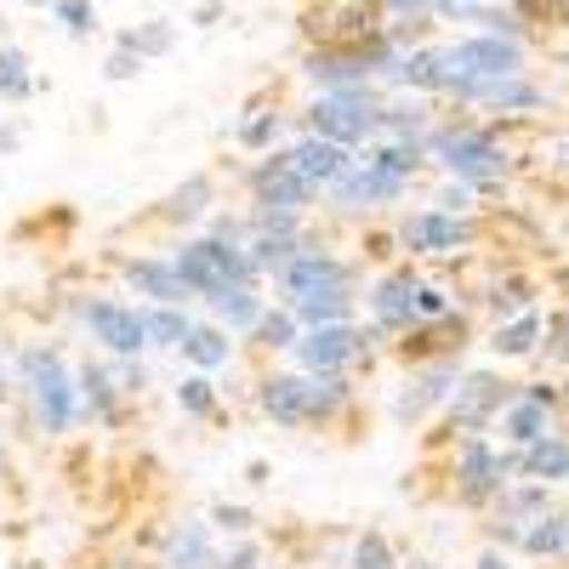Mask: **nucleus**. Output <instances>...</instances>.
I'll use <instances>...</instances> for the list:
<instances>
[{
    "label": "nucleus",
    "instance_id": "nucleus-1",
    "mask_svg": "<svg viewBox=\"0 0 569 569\" xmlns=\"http://www.w3.org/2000/svg\"><path fill=\"white\" fill-rule=\"evenodd\" d=\"M12 370H18V388H23V399H29V410H34L40 433H46V439L74 433V427H80V370H74L58 348H46V342L18 348Z\"/></svg>",
    "mask_w": 569,
    "mask_h": 569
},
{
    "label": "nucleus",
    "instance_id": "nucleus-2",
    "mask_svg": "<svg viewBox=\"0 0 569 569\" xmlns=\"http://www.w3.org/2000/svg\"><path fill=\"white\" fill-rule=\"evenodd\" d=\"M427 160L461 182H472L479 194H501L512 177V154L501 149V131L479 126V120H439L427 131Z\"/></svg>",
    "mask_w": 569,
    "mask_h": 569
},
{
    "label": "nucleus",
    "instance_id": "nucleus-3",
    "mask_svg": "<svg viewBox=\"0 0 569 569\" xmlns=\"http://www.w3.org/2000/svg\"><path fill=\"white\" fill-rule=\"evenodd\" d=\"M382 86L359 80V86H337V91H313L308 109L297 114V131H319L337 137L348 149H365L370 137H382Z\"/></svg>",
    "mask_w": 569,
    "mask_h": 569
},
{
    "label": "nucleus",
    "instance_id": "nucleus-4",
    "mask_svg": "<svg viewBox=\"0 0 569 569\" xmlns=\"http://www.w3.org/2000/svg\"><path fill=\"white\" fill-rule=\"evenodd\" d=\"M518 479V450L496 445L490 433H467L450 445V496L467 512L496 507V496Z\"/></svg>",
    "mask_w": 569,
    "mask_h": 569
},
{
    "label": "nucleus",
    "instance_id": "nucleus-5",
    "mask_svg": "<svg viewBox=\"0 0 569 569\" xmlns=\"http://www.w3.org/2000/svg\"><path fill=\"white\" fill-rule=\"evenodd\" d=\"M399 251L416 262H461L485 246V222L472 211H445V206H421L399 217Z\"/></svg>",
    "mask_w": 569,
    "mask_h": 569
},
{
    "label": "nucleus",
    "instance_id": "nucleus-6",
    "mask_svg": "<svg viewBox=\"0 0 569 569\" xmlns=\"http://www.w3.org/2000/svg\"><path fill=\"white\" fill-rule=\"evenodd\" d=\"M376 342H388L376 325L365 330L353 319H337V325H308L284 359H291L297 370H313V376H348V370L376 365Z\"/></svg>",
    "mask_w": 569,
    "mask_h": 569
},
{
    "label": "nucleus",
    "instance_id": "nucleus-7",
    "mask_svg": "<svg viewBox=\"0 0 569 569\" xmlns=\"http://www.w3.org/2000/svg\"><path fill=\"white\" fill-rule=\"evenodd\" d=\"M171 257H177V273L188 279V291H194V302H206L211 291H222V284L262 279L246 240H222V233H194V240H182Z\"/></svg>",
    "mask_w": 569,
    "mask_h": 569
},
{
    "label": "nucleus",
    "instance_id": "nucleus-8",
    "mask_svg": "<svg viewBox=\"0 0 569 569\" xmlns=\"http://www.w3.org/2000/svg\"><path fill=\"white\" fill-rule=\"evenodd\" d=\"M410 188H416V177L388 171V166L353 154V166L325 188V211H337V217H376V211L410 200Z\"/></svg>",
    "mask_w": 569,
    "mask_h": 569
},
{
    "label": "nucleus",
    "instance_id": "nucleus-9",
    "mask_svg": "<svg viewBox=\"0 0 569 569\" xmlns=\"http://www.w3.org/2000/svg\"><path fill=\"white\" fill-rule=\"evenodd\" d=\"M518 393V382H507L501 370H461V382L445 405V427H439V439H467V433H490L496 416L507 410V399Z\"/></svg>",
    "mask_w": 569,
    "mask_h": 569
},
{
    "label": "nucleus",
    "instance_id": "nucleus-10",
    "mask_svg": "<svg viewBox=\"0 0 569 569\" xmlns=\"http://www.w3.org/2000/svg\"><path fill=\"white\" fill-rule=\"evenodd\" d=\"M279 302H297V297H330V291H359V262L342 251H325L319 240L302 246L279 273Z\"/></svg>",
    "mask_w": 569,
    "mask_h": 569
},
{
    "label": "nucleus",
    "instance_id": "nucleus-11",
    "mask_svg": "<svg viewBox=\"0 0 569 569\" xmlns=\"http://www.w3.org/2000/svg\"><path fill=\"white\" fill-rule=\"evenodd\" d=\"M461 353H445V359H421V365H410L405 370V382H399V393H393V421L399 427H421L433 410H445L450 405V393H456V382H461Z\"/></svg>",
    "mask_w": 569,
    "mask_h": 569
},
{
    "label": "nucleus",
    "instance_id": "nucleus-12",
    "mask_svg": "<svg viewBox=\"0 0 569 569\" xmlns=\"http://www.w3.org/2000/svg\"><path fill=\"white\" fill-rule=\"evenodd\" d=\"M86 337L98 342L109 359H137L149 353V325H142V308L120 302V297H80L74 302Z\"/></svg>",
    "mask_w": 569,
    "mask_h": 569
},
{
    "label": "nucleus",
    "instance_id": "nucleus-13",
    "mask_svg": "<svg viewBox=\"0 0 569 569\" xmlns=\"http://www.w3.org/2000/svg\"><path fill=\"white\" fill-rule=\"evenodd\" d=\"M445 52H450L456 86H461V80H490V74H518V69H530L525 34H496V29H472V34L450 40ZM456 86H450V91H456Z\"/></svg>",
    "mask_w": 569,
    "mask_h": 569
},
{
    "label": "nucleus",
    "instance_id": "nucleus-14",
    "mask_svg": "<svg viewBox=\"0 0 569 569\" xmlns=\"http://www.w3.org/2000/svg\"><path fill=\"white\" fill-rule=\"evenodd\" d=\"M416 291H421V273H416V257H399L388 262L382 273H376L365 284V308H370V325L382 330V337H405V330L416 325Z\"/></svg>",
    "mask_w": 569,
    "mask_h": 569
},
{
    "label": "nucleus",
    "instance_id": "nucleus-15",
    "mask_svg": "<svg viewBox=\"0 0 569 569\" xmlns=\"http://www.w3.org/2000/svg\"><path fill=\"white\" fill-rule=\"evenodd\" d=\"M246 194H251V206L313 211V206L325 200V188H313V182L291 166V154H284V149H268V154H257V160L246 166Z\"/></svg>",
    "mask_w": 569,
    "mask_h": 569
},
{
    "label": "nucleus",
    "instance_id": "nucleus-16",
    "mask_svg": "<svg viewBox=\"0 0 569 569\" xmlns=\"http://www.w3.org/2000/svg\"><path fill=\"white\" fill-rule=\"evenodd\" d=\"M450 98L456 103H472V109H490V114H541V109H552V91L536 86L530 69L490 74V80H461Z\"/></svg>",
    "mask_w": 569,
    "mask_h": 569
},
{
    "label": "nucleus",
    "instance_id": "nucleus-17",
    "mask_svg": "<svg viewBox=\"0 0 569 569\" xmlns=\"http://www.w3.org/2000/svg\"><path fill=\"white\" fill-rule=\"evenodd\" d=\"M257 405L273 427H284V433H308L313 427V376L308 370H268L257 382Z\"/></svg>",
    "mask_w": 569,
    "mask_h": 569
},
{
    "label": "nucleus",
    "instance_id": "nucleus-18",
    "mask_svg": "<svg viewBox=\"0 0 569 569\" xmlns=\"http://www.w3.org/2000/svg\"><path fill=\"white\" fill-rule=\"evenodd\" d=\"M382 86H393V91H421V98H450V86H456L450 52H445V46H421V40H410L405 52H399V63L388 69Z\"/></svg>",
    "mask_w": 569,
    "mask_h": 569
},
{
    "label": "nucleus",
    "instance_id": "nucleus-19",
    "mask_svg": "<svg viewBox=\"0 0 569 569\" xmlns=\"http://www.w3.org/2000/svg\"><path fill=\"white\" fill-rule=\"evenodd\" d=\"M472 337V319L467 313H439V319H416L405 337H393V353L399 365H421V359H445V353H461Z\"/></svg>",
    "mask_w": 569,
    "mask_h": 569
},
{
    "label": "nucleus",
    "instance_id": "nucleus-20",
    "mask_svg": "<svg viewBox=\"0 0 569 569\" xmlns=\"http://www.w3.org/2000/svg\"><path fill=\"white\" fill-rule=\"evenodd\" d=\"M126 388H120V376L114 365L103 359H86L80 365V421H98V427H120L126 421Z\"/></svg>",
    "mask_w": 569,
    "mask_h": 569
},
{
    "label": "nucleus",
    "instance_id": "nucleus-21",
    "mask_svg": "<svg viewBox=\"0 0 569 569\" xmlns=\"http://www.w3.org/2000/svg\"><path fill=\"white\" fill-rule=\"evenodd\" d=\"M217 525L211 518H182L166 536V552H160V569H217L222 563V547H217Z\"/></svg>",
    "mask_w": 569,
    "mask_h": 569
},
{
    "label": "nucleus",
    "instance_id": "nucleus-22",
    "mask_svg": "<svg viewBox=\"0 0 569 569\" xmlns=\"http://www.w3.org/2000/svg\"><path fill=\"white\" fill-rule=\"evenodd\" d=\"M284 154H291V166H297L313 188H330V182L353 166L359 149H348V142H337V137H319V131H297V142H291Z\"/></svg>",
    "mask_w": 569,
    "mask_h": 569
},
{
    "label": "nucleus",
    "instance_id": "nucleus-23",
    "mask_svg": "<svg viewBox=\"0 0 569 569\" xmlns=\"http://www.w3.org/2000/svg\"><path fill=\"white\" fill-rule=\"evenodd\" d=\"M120 273H126L131 291L149 297V302H194L188 279L177 273V257H126Z\"/></svg>",
    "mask_w": 569,
    "mask_h": 569
},
{
    "label": "nucleus",
    "instance_id": "nucleus-24",
    "mask_svg": "<svg viewBox=\"0 0 569 569\" xmlns=\"http://www.w3.org/2000/svg\"><path fill=\"white\" fill-rule=\"evenodd\" d=\"M262 308H268V297H262V279L222 284V291H211V297H206V313H211L217 325H228L233 337H251V325L262 319Z\"/></svg>",
    "mask_w": 569,
    "mask_h": 569
},
{
    "label": "nucleus",
    "instance_id": "nucleus-25",
    "mask_svg": "<svg viewBox=\"0 0 569 569\" xmlns=\"http://www.w3.org/2000/svg\"><path fill=\"white\" fill-rule=\"evenodd\" d=\"M541 342H547V313L541 308H525V313H512V319H496L485 348L496 359H536Z\"/></svg>",
    "mask_w": 569,
    "mask_h": 569
},
{
    "label": "nucleus",
    "instance_id": "nucleus-26",
    "mask_svg": "<svg viewBox=\"0 0 569 569\" xmlns=\"http://www.w3.org/2000/svg\"><path fill=\"white\" fill-rule=\"evenodd\" d=\"M211 206H217V177L211 171H194V177H182L171 194L160 200V222L166 228H188V222H200V217H211Z\"/></svg>",
    "mask_w": 569,
    "mask_h": 569
},
{
    "label": "nucleus",
    "instance_id": "nucleus-27",
    "mask_svg": "<svg viewBox=\"0 0 569 569\" xmlns=\"http://www.w3.org/2000/svg\"><path fill=\"white\" fill-rule=\"evenodd\" d=\"M496 433H501V445H507V450L536 445L541 433H552V405H541V399H530V393H512V399H507V410L496 416Z\"/></svg>",
    "mask_w": 569,
    "mask_h": 569
},
{
    "label": "nucleus",
    "instance_id": "nucleus-28",
    "mask_svg": "<svg viewBox=\"0 0 569 569\" xmlns=\"http://www.w3.org/2000/svg\"><path fill=\"white\" fill-rule=\"evenodd\" d=\"M518 558H530V563H558L569 558V525H563V512L547 507L536 518H525L518 525Z\"/></svg>",
    "mask_w": 569,
    "mask_h": 569
},
{
    "label": "nucleus",
    "instance_id": "nucleus-29",
    "mask_svg": "<svg viewBox=\"0 0 569 569\" xmlns=\"http://www.w3.org/2000/svg\"><path fill=\"white\" fill-rule=\"evenodd\" d=\"M297 114H284L279 103H268V98H257V103H246V114L233 120V142H240L246 154H268V149H279V137H284V126H291Z\"/></svg>",
    "mask_w": 569,
    "mask_h": 569
},
{
    "label": "nucleus",
    "instance_id": "nucleus-30",
    "mask_svg": "<svg viewBox=\"0 0 569 569\" xmlns=\"http://www.w3.org/2000/svg\"><path fill=\"white\" fill-rule=\"evenodd\" d=\"M188 359V370H228L233 365V330L217 325V319H194V330H188V342L177 348Z\"/></svg>",
    "mask_w": 569,
    "mask_h": 569
},
{
    "label": "nucleus",
    "instance_id": "nucleus-31",
    "mask_svg": "<svg viewBox=\"0 0 569 569\" xmlns=\"http://www.w3.org/2000/svg\"><path fill=\"white\" fill-rule=\"evenodd\" d=\"M518 479H541V485H569V439L541 433L536 445L518 450Z\"/></svg>",
    "mask_w": 569,
    "mask_h": 569
},
{
    "label": "nucleus",
    "instance_id": "nucleus-32",
    "mask_svg": "<svg viewBox=\"0 0 569 569\" xmlns=\"http://www.w3.org/2000/svg\"><path fill=\"white\" fill-rule=\"evenodd\" d=\"M302 246H313V233H291V228H246V251L262 268V279H273Z\"/></svg>",
    "mask_w": 569,
    "mask_h": 569
},
{
    "label": "nucleus",
    "instance_id": "nucleus-33",
    "mask_svg": "<svg viewBox=\"0 0 569 569\" xmlns=\"http://www.w3.org/2000/svg\"><path fill=\"white\" fill-rule=\"evenodd\" d=\"M536 297H541V284H536L525 268H501V273L485 284V313H490V319H512V313L536 308Z\"/></svg>",
    "mask_w": 569,
    "mask_h": 569
},
{
    "label": "nucleus",
    "instance_id": "nucleus-34",
    "mask_svg": "<svg viewBox=\"0 0 569 569\" xmlns=\"http://www.w3.org/2000/svg\"><path fill=\"white\" fill-rule=\"evenodd\" d=\"M297 337H302V319H297V308L291 302H268L262 308V319L251 325V348H262V353H291L297 348Z\"/></svg>",
    "mask_w": 569,
    "mask_h": 569
},
{
    "label": "nucleus",
    "instance_id": "nucleus-35",
    "mask_svg": "<svg viewBox=\"0 0 569 569\" xmlns=\"http://www.w3.org/2000/svg\"><path fill=\"white\" fill-rule=\"evenodd\" d=\"M142 325H149V348H182L194 313H188V302H142Z\"/></svg>",
    "mask_w": 569,
    "mask_h": 569
},
{
    "label": "nucleus",
    "instance_id": "nucleus-36",
    "mask_svg": "<svg viewBox=\"0 0 569 569\" xmlns=\"http://www.w3.org/2000/svg\"><path fill=\"white\" fill-rule=\"evenodd\" d=\"M433 126L439 120H433V109L421 103V91H416V98L405 91V98H388L382 103V137H421L427 142V131H433Z\"/></svg>",
    "mask_w": 569,
    "mask_h": 569
},
{
    "label": "nucleus",
    "instance_id": "nucleus-37",
    "mask_svg": "<svg viewBox=\"0 0 569 569\" xmlns=\"http://www.w3.org/2000/svg\"><path fill=\"white\" fill-rule=\"evenodd\" d=\"M40 91V80L29 74V52L23 46H0V103H29Z\"/></svg>",
    "mask_w": 569,
    "mask_h": 569
},
{
    "label": "nucleus",
    "instance_id": "nucleus-38",
    "mask_svg": "<svg viewBox=\"0 0 569 569\" xmlns=\"http://www.w3.org/2000/svg\"><path fill=\"white\" fill-rule=\"evenodd\" d=\"M291 308H297L302 330H308V325H337V319H353V308H359V291H330V297H297Z\"/></svg>",
    "mask_w": 569,
    "mask_h": 569
},
{
    "label": "nucleus",
    "instance_id": "nucleus-39",
    "mask_svg": "<svg viewBox=\"0 0 569 569\" xmlns=\"http://www.w3.org/2000/svg\"><path fill=\"white\" fill-rule=\"evenodd\" d=\"M177 410H182V416H194V421L217 416V382H211V370H188V376H177Z\"/></svg>",
    "mask_w": 569,
    "mask_h": 569
},
{
    "label": "nucleus",
    "instance_id": "nucleus-40",
    "mask_svg": "<svg viewBox=\"0 0 569 569\" xmlns=\"http://www.w3.org/2000/svg\"><path fill=\"white\" fill-rule=\"evenodd\" d=\"M120 46H131V52H142V58H166L171 46H177V23L171 18H149V23H137V29H120Z\"/></svg>",
    "mask_w": 569,
    "mask_h": 569
},
{
    "label": "nucleus",
    "instance_id": "nucleus-41",
    "mask_svg": "<svg viewBox=\"0 0 569 569\" xmlns=\"http://www.w3.org/2000/svg\"><path fill=\"white\" fill-rule=\"evenodd\" d=\"M348 569H405V558H399V547L382 530H365L353 541V552H348Z\"/></svg>",
    "mask_w": 569,
    "mask_h": 569
},
{
    "label": "nucleus",
    "instance_id": "nucleus-42",
    "mask_svg": "<svg viewBox=\"0 0 569 569\" xmlns=\"http://www.w3.org/2000/svg\"><path fill=\"white\" fill-rule=\"evenodd\" d=\"M52 12H58L63 34H74V40H86L98 29V0H52Z\"/></svg>",
    "mask_w": 569,
    "mask_h": 569
},
{
    "label": "nucleus",
    "instance_id": "nucleus-43",
    "mask_svg": "<svg viewBox=\"0 0 569 569\" xmlns=\"http://www.w3.org/2000/svg\"><path fill=\"white\" fill-rule=\"evenodd\" d=\"M268 563H273V558H268V547H262L257 536H233L217 569H268Z\"/></svg>",
    "mask_w": 569,
    "mask_h": 569
},
{
    "label": "nucleus",
    "instance_id": "nucleus-44",
    "mask_svg": "<svg viewBox=\"0 0 569 569\" xmlns=\"http://www.w3.org/2000/svg\"><path fill=\"white\" fill-rule=\"evenodd\" d=\"M206 518H211V525H217V530H222L228 541H233V536H257V512H251V507H233V501H217V507H211Z\"/></svg>",
    "mask_w": 569,
    "mask_h": 569
},
{
    "label": "nucleus",
    "instance_id": "nucleus-45",
    "mask_svg": "<svg viewBox=\"0 0 569 569\" xmlns=\"http://www.w3.org/2000/svg\"><path fill=\"white\" fill-rule=\"evenodd\" d=\"M450 297H456L450 284H439V279H421V291H416V319H439V313H450V308H456Z\"/></svg>",
    "mask_w": 569,
    "mask_h": 569
},
{
    "label": "nucleus",
    "instance_id": "nucleus-46",
    "mask_svg": "<svg viewBox=\"0 0 569 569\" xmlns=\"http://www.w3.org/2000/svg\"><path fill=\"white\" fill-rule=\"evenodd\" d=\"M479 200H485L479 188H472V182H461V177H450V171H445V188L433 194V206H445V211H472Z\"/></svg>",
    "mask_w": 569,
    "mask_h": 569
},
{
    "label": "nucleus",
    "instance_id": "nucleus-47",
    "mask_svg": "<svg viewBox=\"0 0 569 569\" xmlns=\"http://www.w3.org/2000/svg\"><path fill=\"white\" fill-rule=\"evenodd\" d=\"M142 63H149V58L114 40V52H109V63H103V80H114V86H120V80H137V74H142Z\"/></svg>",
    "mask_w": 569,
    "mask_h": 569
},
{
    "label": "nucleus",
    "instance_id": "nucleus-48",
    "mask_svg": "<svg viewBox=\"0 0 569 569\" xmlns=\"http://www.w3.org/2000/svg\"><path fill=\"white\" fill-rule=\"evenodd\" d=\"M541 353H547L552 365H569V308H563V313H547V342H541Z\"/></svg>",
    "mask_w": 569,
    "mask_h": 569
},
{
    "label": "nucleus",
    "instance_id": "nucleus-49",
    "mask_svg": "<svg viewBox=\"0 0 569 569\" xmlns=\"http://www.w3.org/2000/svg\"><path fill=\"white\" fill-rule=\"evenodd\" d=\"M114 376H120V388H126L131 399H137L142 388H149V370H142V353H137V359H114Z\"/></svg>",
    "mask_w": 569,
    "mask_h": 569
},
{
    "label": "nucleus",
    "instance_id": "nucleus-50",
    "mask_svg": "<svg viewBox=\"0 0 569 569\" xmlns=\"http://www.w3.org/2000/svg\"><path fill=\"white\" fill-rule=\"evenodd\" d=\"M472 569H518V552H507V547H496V541H490L479 558H472Z\"/></svg>",
    "mask_w": 569,
    "mask_h": 569
},
{
    "label": "nucleus",
    "instance_id": "nucleus-51",
    "mask_svg": "<svg viewBox=\"0 0 569 569\" xmlns=\"http://www.w3.org/2000/svg\"><path fill=\"white\" fill-rule=\"evenodd\" d=\"M518 393H530V399H541V405L558 410V382H547V376H541V382H518Z\"/></svg>",
    "mask_w": 569,
    "mask_h": 569
},
{
    "label": "nucleus",
    "instance_id": "nucleus-52",
    "mask_svg": "<svg viewBox=\"0 0 569 569\" xmlns=\"http://www.w3.org/2000/svg\"><path fill=\"white\" fill-rule=\"evenodd\" d=\"M217 18H222V0H200V7L188 12V23H194V29H211Z\"/></svg>",
    "mask_w": 569,
    "mask_h": 569
},
{
    "label": "nucleus",
    "instance_id": "nucleus-53",
    "mask_svg": "<svg viewBox=\"0 0 569 569\" xmlns=\"http://www.w3.org/2000/svg\"><path fill=\"white\" fill-rule=\"evenodd\" d=\"M12 388H18V370H12V359H7V348H0V405L12 399Z\"/></svg>",
    "mask_w": 569,
    "mask_h": 569
},
{
    "label": "nucleus",
    "instance_id": "nucleus-54",
    "mask_svg": "<svg viewBox=\"0 0 569 569\" xmlns=\"http://www.w3.org/2000/svg\"><path fill=\"white\" fill-rule=\"evenodd\" d=\"M23 149V126H0V160Z\"/></svg>",
    "mask_w": 569,
    "mask_h": 569
},
{
    "label": "nucleus",
    "instance_id": "nucleus-55",
    "mask_svg": "<svg viewBox=\"0 0 569 569\" xmlns=\"http://www.w3.org/2000/svg\"><path fill=\"white\" fill-rule=\"evenodd\" d=\"M246 485H257V490H262V485H273V467H268L262 456H257V461H246Z\"/></svg>",
    "mask_w": 569,
    "mask_h": 569
},
{
    "label": "nucleus",
    "instance_id": "nucleus-56",
    "mask_svg": "<svg viewBox=\"0 0 569 569\" xmlns=\"http://www.w3.org/2000/svg\"><path fill=\"white\" fill-rule=\"evenodd\" d=\"M405 569H445V563H433V558H410Z\"/></svg>",
    "mask_w": 569,
    "mask_h": 569
},
{
    "label": "nucleus",
    "instance_id": "nucleus-57",
    "mask_svg": "<svg viewBox=\"0 0 569 569\" xmlns=\"http://www.w3.org/2000/svg\"><path fill=\"white\" fill-rule=\"evenodd\" d=\"M558 410L569 416V382H558Z\"/></svg>",
    "mask_w": 569,
    "mask_h": 569
},
{
    "label": "nucleus",
    "instance_id": "nucleus-58",
    "mask_svg": "<svg viewBox=\"0 0 569 569\" xmlns=\"http://www.w3.org/2000/svg\"><path fill=\"white\" fill-rule=\"evenodd\" d=\"M109 569H142V563H137V558H114Z\"/></svg>",
    "mask_w": 569,
    "mask_h": 569
},
{
    "label": "nucleus",
    "instance_id": "nucleus-59",
    "mask_svg": "<svg viewBox=\"0 0 569 569\" xmlns=\"http://www.w3.org/2000/svg\"><path fill=\"white\" fill-rule=\"evenodd\" d=\"M0 472H7V439H0Z\"/></svg>",
    "mask_w": 569,
    "mask_h": 569
},
{
    "label": "nucleus",
    "instance_id": "nucleus-60",
    "mask_svg": "<svg viewBox=\"0 0 569 569\" xmlns=\"http://www.w3.org/2000/svg\"><path fill=\"white\" fill-rule=\"evenodd\" d=\"M23 7H52V0H23Z\"/></svg>",
    "mask_w": 569,
    "mask_h": 569
},
{
    "label": "nucleus",
    "instance_id": "nucleus-61",
    "mask_svg": "<svg viewBox=\"0 0 569 569\" xmlns=\"http://www.w3.org/2000/svg\"><path fill=\"white\" fill-rule=\"evenodd\" d=\"M558 512H563V525H569V507H558Z\"/></svg>",
    "mask_w": 569,
    "mask_h": 569
},
{
    "label": "nucleus",
    "instance_id": "nucleus-62",
    "mask_svg": "<svg viewBox=\"0 0 569 569\" xmlns=\"http://www.w3.org/2000/svg\"><path fill=\"white\" fill-rule=\"evenodd\" d=\"M563 166H569V149H563Z\"/></svg>",
    "mask_w": 569,
    "mask_h": 569
}]
</instances>
